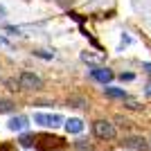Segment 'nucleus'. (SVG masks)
Masks as SVG:
<instances>
[{
	"label": "nucleus",
	"instance_id": "nucleus-1",
	"mask_svg": "<svg viewBox=\"0 0 151 151\" xmlns=\"http://www.w3.org/2000/svg\"><path fill=\"white\" fill-rule=\"evenodd\" d=\"M18 86H20V90H38V88H43V81H41L38 75L25 70V72H20V77H18Z\"/></svg>",
	"mask_w": 151,
	"mask_h": 151
},
{
	"label": "nucleus",
	"instance_id": "nucleus-2",
	"mask_svg": "<svg viewBox=\"0 0 151 151\" xmlns=\"http://www.w3.org/2000/svg\"><path fill=\"white\" fill-rule=\"evenodd\" d=\"M61 145H63V140L57 138V135H50V133H38L36 135V147L38 149L52 151V149H59Z\"/></svg>",
	"mask_w": 151,
	"mask_h": 151
},
{
	"label": "nucleus",
	"instance_id": "nucleus-3",
	"mask_svg": "<svg viewBox=\"0 0 151 151\" xmlns=\"http://www.w3.org/2000/svg\"><path fill=\"white\" fill-rule=\"evenodd\" d=\"M93 131L99 140H113L115 138V126L111 124V122H106V120H97L93 124Z\"/></svg>",
	"mask_w": 151,
	"mask_h": 151
},
{
	"label": "nucleus",
	"instance_id": "nucleus-4",
	"mask_svg": "<svg viewBox=\"0 0 151 151\" xmlns=\"http://www.w3.org/2000/svg\"><path fill=\"white\" fill-rule=\"evenodd\" d=\"M34 122H36V124H41V126H47V129H57V126H61L65 120H63L59 113H54V115H47V113H34Z\"/></svg>",
	"mask_w": 151,
	"mask_h": 151
},
{
	"label": "nucleus",
	"instance_id": "nucleus-5",
	"mask_svg": "<svg viewBox=\"0 0 151 151\" xmlns=\"http://www.w3.org/2000/svg\"><path fill=\"white\" fill-rule=\"evenodd\" d=\"M90 77H93L95 81H99V83L113 81V72H111L108 68H93V70H90Z\"/></svg>",
	"mask_w": 151,
	"mask_h": 151
},
{
	"label": "nucleus",
	"instance_id": "nucleus-6",
	"mask_svg": "<svg viewBox=\"0 0 151 151\" xmlns=\"http://www.w3.org/2000/svg\"><path fill=\"white\" fill-rule=\"evenodd\" d=\"M124 147H129V149H140L145 151L147 149V140L140 138V135H129V138H124Z\"/></svg>",
	"mask_w": 151,
	"mask_h": 151
},
{
	"label": "nucleus",
	"instance_id": "nucleus-7",
	"mask_svg": "<svg viewBox=\"0 0 151 151\" xmlns=\"http://www.w3.org/2000/svg\"><path fill=\"white\" fill-rule=\"evenodd\" d=\"M27 122H29V120H27L25 115H16V117L9 120V124H7V126H9V131H25Z\"/></svg>",
	"mask_w": 151,
	"mask_h": 151
},
{
	"label": "nucleus",
	"instance_id": "nucleus-8",
	"mask_svg": "<svg viewBox=\"0 0 151 151\" xmlns=\"http://www.w3.org/2000/svg\"><path fill=\"white\" fill-rule=\"evenodd\" d=\"M65 131L68 133H81L83 131V122L79 120V117H70V120H65Z\"/></svg>",
	"mask_w": 151,
	"mask_h": 151
},
{
	"label": "nucleus",
	"instance_id": "nucleus-9",
	"mask_svg": "<svg viewBox=\"0 0 151 151\" xmlns=\"http://www.w3.org/2000/svg\"><path fill=\"white\" fill-rule=\"evenodd\" d=\"M18 145L25 147V149H29V147H36V135L34 133H23L18 138Z\"/></svg>",
	"mask_w": 151,
	"mask_h": 151
},
{
	"label": "nucleus",
	"instance_id": "nucleus-10",
	"mask_svg": "<svg viewBox=\"0 0 151 151\" xmlns=\"http://www.w3.org/2000/svg\"><path fill=\"white\" fill-rule=\"evenodd\" d=\"M104 93H106L108 97H113V99H126V93L122 88H115V86H106Z\"/></svg>",
	"mask_w": 151,
	"mask_h": 151
},
{
	"label": "nucleus",
	"instance_id": "nucleus-11",
	"mask_svg": "<svg viewBox=\"0 0 151 151\" xmlns=\"http://www.w3.org/2000/svg\"><path fill=\"white\" fill-rule=\"evenodd\" d=\"M12 111H14L12 99H0V113H12Z\"/></svg>",
	"mask_w": 151,
	"mask_h": 151
},
{
	"label": "nucleus",
	"instance_id": "nucleus-12",
	"mask_svg": "<svg viewBox=\"0 0 151 151\" xmlns=\"http://www.w3.org/2000/svg\"><path fill=\"white\" fill-rule=\"evenodd\" d=\"M68 104H70V106H75V108H83V106H86V99H83V97H70Z\"/></svg>",
	"mask_w": 151,
	"mask_h": 151
},
{
	"label": "nucleus",
	"instance_id": "nucleus-13",
	"mask_svg": "<svg viewBox=\"0 0 151 151\" xmlns=\"http://www.w3.org/2000/svg\"><path fill=\"white\" fill-rule=\"evenodd\" d=\"M75 149L77 151H93V147H90L86 140H77V142H75Z\"/></svg>",
	"mask_w": 151,
	"mask_h": 151
},
{
	"label": "nucleus",
	"instance_id": "nucleus-14",
	"mask_svg": "<svg viewBox=\"0 0 151 151\" xmlns=\"http://www.w3.org/2000/svg\"><path fill=\"white\" fill-rule=\"evenodd\" d=\"M34 54H36V57H41V59H52V57H54L52 52H43V50H36Z\"/></svg>",
	"mask_w": 151,
	"mask_h": 151
},
{
	"label": "nucleus",
	"instance_id": "nucleus-15",
	"mask_svg": "<svg viewBox=\"0 0 151 151\" xmlns=\"http://www.w3.org/2000/svg\"><path fill=\"white\" fill-rule=\"evenodd\" d=\"M126 106H129V108H133V111H140V108H142V106L138 104V101H133V99H129V101H126Z\"/></svg>",
	"mask_w": 151,
	"mask_h": 151
},
{
	"label": "nucleus",
	"instance_id": "nucleus-16",
	"mask_svg": "<svg viewBox=\"0 0 151 151\" xmlns=\"http://www.w3.org/2000/svg\"><path fill=\"white\" fill-rule=\"evenodd\" d=\"M120 79H122V81H133V75H131V72H126V75H120Z\"/></svg>",
	"mask_w": 151,
	"mask_h": 151
},
{
	"label": "nucleus",
	"instance_id": "nucleus-17",
	"mask_svg": "<svg viewBox=\"0 0 151 151\" xmlns=\"http://www.w3.org/2000/svg\"><path fill=\"white\" fill-rule=\"evenodd\" d=\"M147 95H149V97H151V81L147 83Z\"/></svg>",
	"mask_w": 151,
	"mask_h": 151
},
{
	"label": "nucleus",
	"instance_id": "nucleus-18",
	"mask_svg": "<svg viewBox=\"0 0 151 151\" xmlns=\"http://www.w3.org/2000/svg\"><path fill=\"white\" fill-rule=\"evenodd\" d=\"M0 151H9V147H7V145H2V147H0Z\"/></svg>",
	"mask_w": 151,
	"mask_h": 151
},
{
	"label": "nucleus",
	"instance_id": "nucleus-19",
	"mask_svg": "<svg viewBox=\"0 0 151 151\" xmlns=\"http://www.w3.org/2000/svg\"><path fill=\"white\" fill-rule=\"evenodd\" d=\"M145 70H149V72H151V63H145Z\"/></svg>",
	"mask_w": 151,
	"mask_h": 151
},
{
	"label": "nucleus",
	"instance_id": "nucleus-20",
	"mask_svg": "<svg viewBox=\"0 0 151 151\" xmlns=\"http://www.w3.org/2000/svg\"><path fill=\"white\" fill-rule=\"evenodd\" d=\"M2 16H5V7H0V18H2Z\"/></svg>",
	"mask_w": 151,
	"mask_h": 151
},
{
	"label": "nucleus",
	"instance_id": "nucleus-21",
	"mask_svg": "<svg viewBox=\"0 0 151 151\" xmlns=\"http://www.w3.org/2000/svg\"><path fill=\"white\" fill-rule=\"evenodd\" d=\"M149 147H151V142H149Z\"/></svg>",
	"mask_w": 151,
	"mask_h": 151
},
{
	"label": "nucleus",
	"instance_id": "nucleus-22",
	"mask_svg": "<svg viewBox=\"0 0 151 151\" xmlns=\"http://www.w3.org/2000/svg\"><path fill=\"white\" fill-rule=\"evenodd\" d=\"M52 151H54V149H52Z\"/></svg>",
	"mask_w": 151,
	"mask_h": 151
}]
</instances>
